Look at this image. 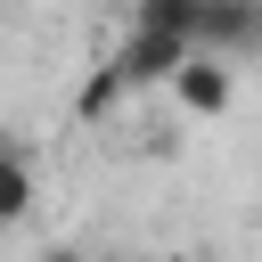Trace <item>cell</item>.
I'll return each mask as SVG.
<instances>
[{
	"instance_id": "obj_5",
	"label": "cell",
	"mask_w": 262,
	"mask_h": 262,
	"mask_svg": "<svg viewBox=\"0 0 262 262\" xmlns=\"http://www.w3.org/2000/svg\"><path fill=\"white\" fill-rule=\"evenodd\" d=\"M196 8L205 0H131V25H156V33H196Z\"/></svg>"
},
{
	"instance_id": "obj_1",
	"label": "cell",
	"mask_w": 262,
	"mask_h": 262,
	"mask_svg": "<svg viewBox=\"0 0 262 262\" xmlns=\"http://www.w3.org/2000/svg\"><path fill=\"white\" fill-rule=\"evenodd\" d=\"M180 57H188V41H180V33L131 25V33H123V49H115L106 66H115V82H123V90H139V82H172V66H180Z\"/></svg>"
},
{
	"instance_id": "obj_2",
	"label": "cell",
	"mask_w": 262,
	"mask_h": 262,
	"mask_svg": "<svg viewBox=\"0 0 262 262\" xmlns=\"http://www.w3.org/2000/svg\"><path fill=\"white\" fill-rule=\"evenodd\" d=\"M172 98H180L188 115H229V66L205 57V49H188V57L172 66Z\"/></svg>"
},
{
	"instance_id": "obj_4",
	"label": "cell",
	"mask_w": 262,
	"mask_h": 262,
	"mask_svg": "<svg viewBox=\"0 0 262 262\" xmlns=\"http://www.w3.org/2000/svg\"><path fill=\"white\" fill-rule=\"evenodd\" d=\"M25 213H33V164H25V147L0 139V229L25 221Z\"/></svg>"
},
{
	"instance_id": "obj_6",
	"label": "cell",
	"mask_w": 262,
	"mask_h": 262,
	"mask_svg": "<svg viewBox=\"0 0 262 262\" xmlns=\"http://www.w3.org/2000/svg\"><path fill=\"white\" fill-rule=\"evenodd\" d=\"M115 90H123V82H115V66H98V74H90V90H82V123H98V115L115 106Z\"/></svg>"
},
{
	"instance_id": "obj_3",
	"label": "cell",
	"mask_w": 262,
	"mask_h": 262,
	"mask_svg": "<svg viewBox=\"0 0 262 262\" xmlns=\"http://www.w3.org/2000/svg\"><path fill=\"white\" fill-rule=\"evenodd\" d=\"M254 41V0H205L196 8V33H188V49H205V57H229V49H246Z\"/></svg>"
},
{
	"instance_id": "obj_7",
	"label": "cell",
	"mask_w": 262,
	"mask_h": 262,
	"mask_svg": "<svg viewBox=\"0 0 262 262\" xmlns=\"http://www.w3.org/2000/svg\"><path fill=\"white\" fill-rule=\"evenodd\" d=\"M254 41H262V0H254Z\"/></svg>"
}]
</instances>
